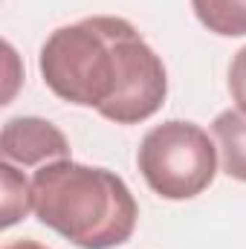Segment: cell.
I'll use <instances>...</instances> for the list:
<instances>
[{"label":"cell","instance_id":"cell-4","mask_svg":"<svg viewBox=\"0 0 246 249\" xmlns=\"http://www.w3.org/2000/svg\"><path fill=\"white\" fill-rule=\"evenodd\" d=\"M0 157L18 168H44L55 160H70V142L53 122L41 116H15L3 124Z\"/></svg>","mask_w":246,"mask_h":249},{"label":"cell","instance_id":"cell-3","mask_svg":"<svg viewBox=\"0 0 246 249\" xmlns=\"http://www.w3.org/2000/svg\"><path fill=\"white\" fill-rule=\"evenodd\" d=\"M136 165L154 194L165 200H191L214 183L217 148L200 124L168 119L142 136Z\"/></svg>","mask_w":246,"mask_h":249},{"label":"cell","instance_id":"cell-2","mask_svg":"<svg viewBox=\"0 0 246 249\" xmlns=\"http://www.w3.org/2000/svg\"><path fill=\"white\" fill-rule=\"evenodd\" d=\"M35 217L78 249H116L130 241L139 206L110 168L55 160L32 174Z\"/></svg>","mask_w":246,"mask_h":249},{"label":"cell","instance_id":"cell-6","mask_svg":"<svg viewBox=\"0 0 246 249\" xmlns=\"http://www.w3.org/2000/svg\"><path fill=\"white\" fill-rule=\"evenodd\" d=\"M197 20L220 38L246 35V0H191Z\"/></svg>","mask_w":246,"mask_h":249},{"label":"cell","instance_id":"cell-7","mask_svg":"<svg viewBox=\"0 0 246 249\" xmlns=\"http://www.w3.org/2000/svg\"><path fill=\"white\" fill-rule=\"evenodd\" d=\"M32 212V180L12 162H0V226L9 229Z\"/></svg>","mask_w":246,"mask_h":249},{"label":"cell","instance_id":"cell-5","mask_svg":"<svg viewBox=\"0 0 246 249\" xmlns=\"http://www.w3.org/2000/svg\"><path fill=\"white\" fill-rule=\"evenodd\" d=\"M211 133L217 139L223 174L246 183V113L241 110L217 113L211 122Z\"/></svg>","mask_w":246,"mask_h":249},{"label":"cell","instance_id":"cell-8","mask_svg":"<svg viewBox=\"0 0 246 249\" xmlns=\"http://www.w3.org/2000/svg\"><path fill=\"white\" fill-rule=\"evenodd\" d=\"M229 93L238 110L246 113V47H241L229 64Z\"/></svg>","mask_w":246,"mask_h":249},{"label":"cell","instance_id":"cell-1","mask_svg":"<svg viewBox=\"0 0 246 249\" xmlns=\"http://www.w3.org/2000/svg\"><path fill=\"white\" fill-rule=\"evenodd\" d=\"M38 70L61 102L93 107L116 124L151 119L168 96L162 58L130 20L116 15H93L50 32Z\"/></svg>","mask_w":246,"mask_h":249},{"label":"cell","instance_id":"cell-9","mask_svg":"<svg viewBox=\"0 0 246 249\" xmlns=\"http://www.w3.org/2000/svg\"><path fill=\"white\" fill-rule=\"evenodd\" d=\"M3 249H50V247H44L38 241H12V244H6Z\"/></svg>","mask_w":246,"mask_h":249}]
</instances>
